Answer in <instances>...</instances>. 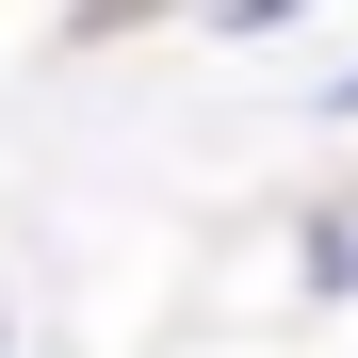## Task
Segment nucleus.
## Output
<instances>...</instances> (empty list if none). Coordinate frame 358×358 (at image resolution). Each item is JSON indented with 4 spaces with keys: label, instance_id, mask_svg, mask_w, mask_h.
<instances>
[{
    "label": "nucleus",
    "instance_id": "nucleus-1",
    "mask_svg": "<svg viewBox=\"0 0 358 358\" xmlns=\"http://www.w3.org/2000/svg\"><path fill=\"white\" fill-rule=\"evenodd\" d=\"M310 277H326V293H358V212H342V228H310Z\"/></svg>",
    "mask_w": 358,
    "mask_h": 358
}]
</instances>
